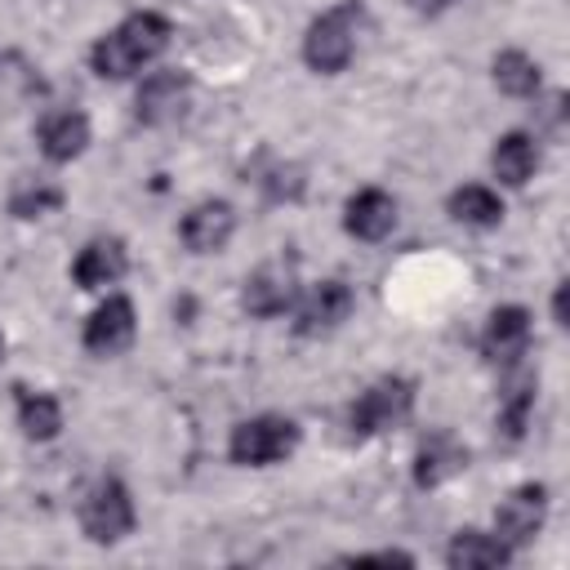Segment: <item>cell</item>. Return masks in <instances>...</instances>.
I'll return each instance as SVG.
<instances>
[{
    "label": "cell",
    "mask_w": 570,
    "mask_h": 570,
    "mask_svg": "<svg viewBox=\"0 0 570 570\" xmlns=\"http://www.w3.org/2000/svg\"><path fill=\"white\" fill-rule=\"evenodd\" d=\"M530 414H534V374H521V379H512V387L499 401V414H494L499 436L508 445H517L525 436V428H530Z\"/></svg>",
    "instance_id": "cell-20"
},
{
    "label": "cell",
    "mask_w": 570,
    "mask_h": 570,
    "mask_svg": "<svg viewBox=\"0 0 570 570\" xmlns=\"http://www.w3.org/2000/svg\"><path fill=\"white\" fill-rule=\"evenodd\" d=\"M343 227L356 240H383L396 227V200L383 187H361L356 196H347L343 209Z\"/></svg>",
    "instance_id": "cell-14"
},
{
    "label": "cell",
    "mask_w": 570,
    "mask_h": 570,
    "mask_svg": "<svg viewBox=\"0 0 570 570\" xmlns=\"http://www.w3.org/2000/svg\"><path fill=\"white\" fill-rule=\"evenodd\" d=\"M450 218L463 223V227L490 232V227L503 223V200L485 183H468V187H454L450 191Z\"/></svg>",
    "instance_id": "cell-19"
},
{
    "label": "cell",
    "mask_w": 570,
    "mask_h": 570,
    "mask_svg": "<svg viewBox=\"0 0 570 570\" xmlns=\"http://www.w3.org/2000/svg\"><path fill=\"white\" fill-rule=\"evenodd\" d=\"M539 62L530 58V53H521V49H503L499 58H494V85L508 94V98H534L539 94Z\"/></svg>",
    "instance_id": "cell-22"
},
{
    "label": "cell",
    "mask_w": 570,
    "mask_h": 570,
    "mask_svg": "<svg viewBox=\"0 0 570 570\" xmlns=\"http://www.w3.org/2000/svg\"><path fill=\"white\" fill-rule=\"evenodd\" d=\"M356 566H414V557L410 552H365V557H352Z\"/></svg>",
    "instance_id": "cell-24"
},
{
    "label": "cell",
    "mask_w": 570,
    "mask_h": 570,
    "mask_svg": "<svg viewBox=\"0 0 570 570\" xmlns=\"http://www.w3.org/2000/svg\"><path fill=\"white\" fill-rule=\"evenodd\" d=\"M134 334H138V316H134V303L125 298V294H111L107 303H98L94 307V316L85 321V347L94 352V356H116V352H125L129 343H134Z\"/></svg>",
    "instance_id": "cell-9"
},
{
    "label": "cell",
    "mask_w": 570,
    "mask_h": 570,
    "mask_svg": "<svg viewBox=\"0 0 570 570\" xmlns=\"http://www.w3.org/2000/svg\"><path fill=\"white\" fill-rule=\"evenodd\" d=\"M463 468H468V445L454 441L450 432H432L414 454V485L419 490H436L450 476H459Z\"/></svg>",
    "instance_id": "cell-15"
},
{
    "label": "cell",
    "mask_w": 570,
    "mask_h": 570,
    "mask_svg": "<svg viewBox=\"0 0 570 570\" xmlns=\"http://www.w3.org/2000/svg\"><path fill=\"white\" fill-rule=\"evenodd\" d=\"M508 557H512V548L485 530H459L445 548L450 570H490V566H508Z\"/></svg>",
    "instance_id": "cell-17"
},
{
    "label": "cell",
    "mask_w": 570,
    "mask_h": 570,
    "mask_svg": "<svg viewBox=\"0 0 570 570\" xmlns=\"http://www.w3.org/2000/svg\"><path fill=\"white\" fill-rule=\"evenodd\" d=\"M352 289L343 285V281H321V285H312L307 294H303V303L294 307V330L303 334V338H316V334H330V330H338L347 316H352Z\"/></svg>",
    "instance_id": "cell-8"
},
{
    "label": "cell",
    "mask_w": 570,
    "mask_h": 570,
    "mask_svg": "<svg viewBox=\"0 0 570 570\" xmlns=\"http://www.w3.org/2000/svg\"><path fill=\"white\" fill-rule=\"evenodd\" d=\"M62 205V187H53V183H31V178H22L18 187H13V196H9V209L18 214V218H40V214H49V209H58Z\"/></svg>",
    "instance_id": "cell-23"
},
{
    "label": "cell",
    "mask_w": 570,
    "mask_h": 570,
    "mask_svg": "<svg viewBox=\"0 0 570 570\" xmlns=\"http://www.w3.org/2000/svg\"><path fill=\"white\" fill-rule=\"evenodd\" d=\"M414 13H423V18H436V13H445L454 0H405Z\"/></svg>",
    "instance_id": "cell-25"
},
{
    "label": "cell",
    "mask_w": 570,
    "mask_h": 570,
    "mask_svg": "<svg viewBox=\"0 0 570 570\" xmlns=\"http://www.w3.org/2000/svg\"><path fill=\"white\" fill-rule=\"evenodd\" d=\"M552 316H557V325H566V285H561L557 298H552Z\"/></svg>",
    "instance_id": "cell-26"
},
{
    "label": "cell",
    "mask_w": 570,
    "mask_h": 570,
    "mask_svg": "<svg viewBox=\"0 0 570 570\" xmlns=\"http://www.w3.org/2000/svg\"><path fill=\"white\" fill-rule=\"evenodd\" d=\"M18 428L27 441H53L62 428V405L49 392H27L18 387Z\"/></svg>",
    "instance_id": "cell-21"
},
{
    "label": "cell",
    "mask_w": 570,
    "mask_h": 570,
    "mask_svg": "<svg viewBox=\"0 0 570 570\" xmlns=\"http://www.w3.org/2000/svg\"><path fill=\"white\" fill-rule=\"evenodd\" d=\"M187 98H191V76L165 67V71H151V76L138 85V94H134V116H138L142 125H165V120H174V116L187 107Z\"/></svg>",
    "instance_id": "cell-11"
},
{
    "label": "cell",
    "mask_w": 570,
    "mask_h": 570,
    "mask_svg": "<svg viewBox=\"0 0 570 570\" xmlns=\"http://www.w3.org/2000/svg\"><path fill=\"white\" fill-rule=\"evenodd\" d=\"M490 169H494L499 183L525 187L530 174L539 169V147H534V138L521 134V129H517V134H503V138L494 142V151H490Z\"/></svg>",
    "instance_id": "cell-18"
},
{
    "label": "cell",
    "mask_w": 570,
    "mask_h": 570,
    "mask_svg": "<svg viewBox=\"0 0 570 570\" xmlns=\"http://www.w3.org/2000/svg\"><path fill=\"white\" fill-rule=\"evenodd\" d=\"M365 4L361 0H343L334 9H325L307 36H303V62L316 71V76H338L352 58H356V45H361V31H365Z\"/></svg>",
    "instance_id": "cell-2"
},
{
    "label": "cell",
    "mask_w": 570,
    "mask_h": 570,
    "mask_svg": "<svg viewBox=\"0 0 570 570\" xmlns=\"http://www.w3.org/2000/svg\"><path fill=\"white\" fill-rule=\"evenodd\" d=\"M294 294H298V272H294V263L272 258V263H263L258 272H249V276H245L240 303H245V312H249V316L272 321V316H281V312H289V307H294Z\"/></svg>",
    "instance_id": "cell-6"
},
{
    "label": "cell",
    "mask_w": 570,
    "mask_h": 570,
    "mask_svg": "<svg viewBox=\"0 0 570 570\" xmlns=\"http://www.w3.org/2000/svg\"><path fill=\"white\" fill-rule=\"evenodd\" d=\"M80 530L94 543H120L134 530V499H129V485L120 476L94 481V490L80 503Z\"/></svg>",
    "instance_id": "cell-5"
},
{
    "label": "cell",
    "mask_w": 570,
    "mask_h": 570,
    "mask_svg": "<svg viewBox=\"0 0 570 570\" xmlns=\"http://www.w3.org/2000/svg\"><path fill=\"white\" fill-rule=\"evenodd\" d=\"M174 27L165 13L156 9H142V13H129L125 22H116L107 36H98V45L89 49V62L102 80H125L134 71H142L147 62H156L169 45Z\"/></svg>",
    "instance_id": "cell-1"
},
{
    "label": "cell",
    "mask_w": 570,
    "mask_h": 570,
    "mask_svg": "<svg viewBox=\"0 0 570 570\" xmlns=\"http://www.w3.org/2000/svg\"><path fill=\"white\" fill-rule=\"evenodd\" d=\"M530 347V312L508 303V307H494L485 316V330H481V356L490 365H517Z\"/></svg>",
    "instance_id": "cell-10"
},
{
    "label": "cell",
    "mask_w": 570,
    "mask_h": 570,
    "mask_svg": "<svg viewBox=\"0 0 570 570\" xmlns=\"http://www.w3.org/2000/svg\"><path fill=\"white\" fill-rule=\"evenodd\" d=\"M236 232V209L227 200H200L183 214L178 223V236L191 254H218Z\"/></svg>",
    "instance_id": "cell-12"
},
{
    "label": "cell",
    "mask_w": 570,
    "mask_h": 570,
    "mask_svg": "<svg viewBox=\"0 0 570 570\" xmlns=\"http://www.w3.org/2000/svg\"><path fill=\"white\" fill-rule=\"evenodd\" d=\"M410 410H414V383L401 379V374H383V379H374V383L352 401L347 428H352L356 441H365V436H379V432L396 428Z\"/></svg>",
    "instance_id": "cell-4"
},
{
    "label": "cell",
    "mask_w": 570,
    "mask_h": 570,
    "mask_svg": "<svg viewBox=\"0 0 570 570\" xmlns=\"http://www.w3.org/2000/svg\"><path fill=\"white\" fill-rule=\"evenodd\" d=\"M125 267H129L125 240H120V236H94V240L76 254L71 281H76L80 289H107V285H116V281L125 276Z\"/></svg>",
    "instance_id": "cell-13"
},
{
    "label": "cell",
    "mask_w": 570,
    "mask_h": 570,
    "mask_svg": "<svg viewBox=\"0 0 570 570\" xmlns=\"http://www.w3.org/2000/svg\"><path fill=\"white\" fill-rule=\"evenodd\" d=\"M543 517H548V490L539 481H525L494 508V534L508 548H521L543 530Z\"/></svg>",
    "instance_id": "cell-7"
},
{
    "label": "cell",
    "mask_w": 570,
    "mask_h": 570,
    "mask_svg": "<svg viewBox=\"0 0 570 570\" xmlns=\"http://www.w3.org/2000/svg\"><path fill=\"white\" fill-rule=\"evenodd\" d=\"M85 147H89V116H85V111L67 107V111H49V116L40 120V151H45V160L67 165V160H76Z\"/></svg>",
    "instance_id": "cell-16"
},
{
    "label": "cell",
    "mask_w": 570,
    "mask_h": 570,
    "mask_svg": "<svg viewBox=\"0 0 570 570\" xmlns=\"http://www.w3.org/2000/svg\"><path fill=\"white\" fill-rule=\"evenodd\" d=\"M298 445V423L285 419V414H258V419H245L232 428L227 436V459L240 463V468H267V463H281L285 454H294Z\"/></svg>",
    "instance_id": "cell-3"
}]
</instances>
